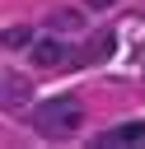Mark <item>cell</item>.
Returning <instances> with one entry per match:
<instances>
[{"mask_svg":"<svg viewBox=\"0 0 145 149\" xmlns=\"http://www.w3.org/2000/svg\"><path fill=\"white\" fill-rule=\"evenodd\" d=\"M84 121V107L75 102V98H47V102H37L33 107V130L42 135V140H61V135H75V126Z\"/></svg>","mask_w":145,"mask_h":149,"instance_id":"1","label":"cell"},{"mask_svg":"<svg viewBox=\"0 0 145 149\" xmlns=\"http://www.w3.org/2000/svg\"><path fill=\"white\" fill-rule=\"evenodd\" d=\"M28 98H33L28 74H19V70H0V107H5V112H19V107H28Z\"/></svg>","mask_w":145,"mask_h":149,"instance_id":"2","label":"cell"},{"mask_svg":"<svg viewBox=\"0 0 145 149\" xmlns=\"http://www.w3.org/2000/svg\"><path fill=\"white\" fill-rule=\"evenodd\" d=\"M28 47H33V65H37V70H56V65H65V47H61L56 37H33Z\"/></svg>","mask_w":145,"mask_h":149,"instance_id":"3","label":"cell"},{"mask_svg":"<svg viewBox=\"0 0 145 149\" xmlns=\"http://www.w3.org/2000/svg\"><path fill=\"white\" fill-rule=\"evenodd\" d=\"M98 144H145V121H122V126H112V130H103L98 135Z\"/></svg>","mask_w":145,"mask_h":149,"instance_id":"4","label":"cell"},{"mask_svg":"<svg viewBox=\"0 0 145 149\" xmlns=\"http://www.w3.org/2000/svg\"><path fill=\"white\" fill-rule=\"evenodd\" d=\"M112 47H117V37H112V33H94V37H89V47H84V61H108V56H112Z\"/></svg>","mask_w":145,"mask_h":149,"instance_id":"5","label":"cell"},{"mask_svg":"<svg viewBox=\"0 0 145 149\" xmlns=\"http://www.w3.org/2000/svg\"><path fill=\"white\" fill-rule=\"evenodd\" d=\"M51 28H61V33H80L84 19H80L75 9H61V14H51Z\"/></svg>","mask_w":145,"mask_h":149,"instance_id":"6","label":"cell"},{"mask_svg":"<svg viewBox=\"0 0 145 149\" xmlns=\"http://www.w3.org/2000/svg\"><path fill=\"white\" fill-rule=\"evenodd\" d=\"M33 42V28H5L0 33V47H28Z\"/></svg>","mask_w":145,"mask_h":149,"instance_id":"7","label":"cell"},{"mask_svg":"<svg viewBox=\"0 0 145 149\" xmlns=\"http://www.w3.org/2000/svg\"><path fill=\"white\" fill-rule=\"evenodd\" d=\"M108 5H112V0H89V9H108Z\"/></svg>","mask_w":145,"mask_h":149,"instance_id":"8","label":"cell"}]
</instances>
